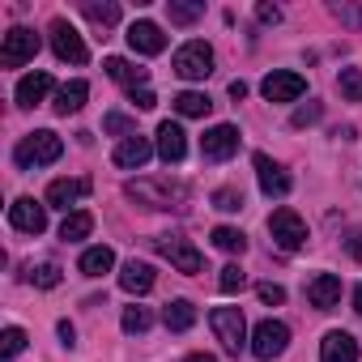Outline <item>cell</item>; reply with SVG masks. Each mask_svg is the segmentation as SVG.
Instances as JSON below:
<instances>
[{"label": "cell", "instance_id": "6da1fadb", "mask_svg": "<svg viewBox=\"0 0 362 362\" xmlns=\"http://www.w3.org/2000/svg\"><path fill=\"white\" fill-rule=\"evenodd\" d=\"M128 197L149 209H184L192 192L188 184H175V179H136V184H128Z\"/></svg>", "mask_w": 362, "mask_h": 362}, {"label": "cell", "instance_id": "7a4b0ae2", "mask_svg": "<svg viewBox=\"0 0 362 362\" xmlns=\"http://www.w3.org/2000/svg\"><path fill=\"white\" fill-rule=\"evenodd\" d=\"M60 153H64V141H60L52 128H39V132L22 136V141H18V149H13V158H18V166H22V170L52 166V162H60Z\"/></svg>", "mask_w": 362, "mask_h": 362}, {"label": "cell", "instance_id": "3957f363", "mask_svg": "<svg viewBox=\"0 0 362 362\" xmlns=\"http://www.w3.org/2000/svg\"><path fill=\"white\" fill-rule=\"evenodd\" d=\"M209 324H214V337L222 341V349L239 358V349L247 345V320H243V311L239 307H214Z\"/></svg>", "mask_w": 362, "mask_h": 362}, {"label": "cell", "instance_id": "277c9868", "mask_svg": "<svg viewBox=\"0 0 362 362\" xmlns=\"http://www.w3.org/2000/svg\"><path fill=\"white\" fill-rule=\"evenodd\" d=\"M175 73L184 77V81H205L214 73V47L205 39H192L175 52Z\"/></svg>", "mask_w": 362, "mask_h": 362}, {"label": "cell", "instance_id": "5b68a950", "mask_svg": "<svg viewBox=\"0 0 362 362\" xmlns=\"http://www.w3.org/2000/svg\"><path fill=\"white\" fill-rule=\"evenodd\" d=\"M269 235H273V243L281 247V252H298L303 243H307V222L294 214V209H273V218H269Z\"/></svg>", "mask_w": 362, "mask_h": 362}, {"label": "cell", "instance_id": "8992f818", "mask_svg": "<svg viewBox=\"0 0 362 362\" xmlns=\"http://www.w3.org/2000/svg\"><path fill=\"white\" fill-rule=\"evenodd\" d=\"M153 252H158L162 260H170L179 273H188V277H192V273H201V264H205V260H201V252H197L188 239H179V235H158V239H153Z\"/></svg>", "mask_w": 362, "mask_h": 362}, {"label": "cell", "instance_id": "52a82bcc", "mask_svg": "<svg viewBox=\"0 0 362 362\" xmlns=\"http://www.w3.org/2000/svg\"><path fill=\"white\" fill-rule=\"evenodd\" d=\"M286 345H290V328H286L281 320H260V324H256V332H252V354H256L260 362L281 358Z\"/></svg>", "mask_w": 362, "mask_h": 362}, {"label": "cell", "instance_id": "ba28073f", "mask_svg": "<svg viewBox=\"0 0 362 362\" xmlns=\"http://www.w3.org/2000/svg\"><path fill=\"white\" fill-rule=\"evenodd\" d=\"M35 56H39V35L26 30V26H13L5 35V43H0V64H5V69H22Z\"/></svg>", "mask_w": 362, "mask_h": 362}, {"label": "cell", "instance_id": "9c48e42d", "mask_svg": "<svg viewBox=\"0 0 362 362\" xmlns=\"http://www.w3.org/2000/svg\"><path fill=\"white\" fill-rule=\"evenodd\" d=\"M303 90H307V81H303L298 73H286V69H277V73H269V77L260 81V94H264L269 103H298Z\"/></svg>", "mask_w": 362, "mask_h": 362}, {"label": "cell", "instance_id": "30bf717a", "mask_svg": "<svg viewBox=\"0 0 362 362\" xmlns=\"http://www.w3.org/2000/svg\"><path fill=\"white\" fill-rule=\"evenodd\" d=\"M201 153L205 162H226L230 153H239V128L235 124H218L201 136Z\"/></svg>", "mask_w": 362, "mask_h": 362}, {"label": "cell", "instance_id": "8fae6325", "mask_svg": "<svg viewBox=\"0 0 362 362\" xmlns=\"http://www.w3.org/2000/svg\"><path fill=\"white\" fill-rule=\"evenodd\" d=\"M9 222L22 230V235H43L47 230V205H39L35 197H18L9 205Z\"/></svg>", "mask_w": 362, "mask_h": 362}, {"label": "cell", "instance_id": "7c38bea8", "mask_svg": "<svg viewBox=\"0 0 362 362\" xmlns=\"http://www.w3.org/2000/svg\"><path fill=\"white\" fill-rule=\"evenodd\" d=\"M52 47H56V56H60V60H69V64H86V60H90V52H86L81 35H77L64 18H56V22H52Z\"/></svg>", "mask_w": 362, "mask_h": 362}, {"label": "cell", "instance_id": "4fadbf2b", "mask_svg": "<svg viewBox=\"0 0 362 362\" xmlns=\"http://www.w3.org/2000/svg\"><path fill=\"white\" fill-rule=\"evenodd\" d=\"M158 158L170 166V162H184L188 158V132L179 128V124H158Z\"/></svg>", "mask_w": 362, "mask_h": 362}, {"label": "cell", "instance_id": "5bb4252c", "mask_svg": "<svg viewBox=\"0 0 362 362\" xmlns=\"http://www.w3.org/2000/svg\"><path fill=\"white\" fill-rule=\"evenodd\" d=\"M128 47L141 52V56H158V52H166V35H162L158 22H132L128 26Z\"/></svg>", "mask_w": 362, "mask_h": 362}, {"label": "cell", "instance_id": "9a60e30c", "mask_svg": "<svg viewBox=\"0 0 362 362\" xmlns=\"http://www.w3.org/2000/svg\"><path fill=\"white\" fill-rule=\"evenodd\" d=\"M256 179H260V192L264 197H286L290 192V175L269 153H256Z\"/></svg>", "mask_w": 362, "mask_h": 362}, {"label": "cell", "instance_id": "2e32d148", "mask_svg": "<svg viewBox=\"0 0 362 362\" xmlns=\"http://www.w3.org/2000/svg\"><path fill=\"white\" fill-rule=\"evenodd\" d=\"M111 158H115V166H124V170H141V166L153 158V145H149V136H141V132H136V136L119 141Z\"/></svg>", "mask_w": 362, "mask_h": 362}, {"label": "cell", "instance_id": "e0dca14e", "mask_svg": "<svg viewBox=\"0 0 362 362\" xmlns=\"http://www.w3.org/2000/svg\"><path fill=\"white\" fill-rule=\"evenodd\" d=\"M307 298H311L315 311H332V307L341 303V277H337V273L311 277V281H307Z\"/></svg>", "mask_w": 362, "mask_h": 362}, {"label": "cell", "instance_id": "ac0fdd59", "mask_svg": "<svg viewBox=\"0 0 362 362\" xmlns=\"http://www.w3.org/2000/svg\"><path fill=\"white\" fill-rule=\"evenodd\" d=\"M320 362H358V341H354L349 332H341V328L324 332V341H320Z\"/></svg>", "mask_w": 362, "mask_h": 362}, {"label": "cell", "instance_id": "d6986e66", "mask_svg": "<svg viewBox=\"0 0 362 362\" xmlns=\"http://www.w3.org/2000/svg\"><path fill=\"white\" fill-rule=\"evenodd\" d=\"M86 192H90V179H52L47 184V205L69 214V205H77Z\"/></svg>", "mask_w": 362, "mask_h": 362}, {"label": "cell", "instance_id": "ffe728a7", "mask_svg": "<svg viewBox=\"0 0 362 362\" xmlns=\"http://www.w3.org/2000/svg\"><path fill=\"white\" fill-rule=\"evenodd\" d=\"M103 69H107V77L111 81H119V86H128V90H145V77H149V69H141V64H132V60H124V56H107L103 60Z\"/></svg>", "mask_w": 362, "mask_h": 362}, {"label": "cell", "instance_id": "44dd1931", "mask_svg": "<svg viewBox=\"0 0 362 362\" xmlns=\"http://www.w3.org/2000/svg\"><path fill=\"white\" fill-rule=\"evenodd\" d=\"M52 86H56L52 73H43V69H39V73H26V77L18 81V107H39V103L52 94Z\"/></svg>", "mask_w": 362, "mask_h": 362}, {"label": "cell", "instance_id": "7402d4cb", "mask_svg": "<svg viewBox=\"0 0 362 362\" xmlns=\"http://www.w3.org/2000/svg\"><path fill=\"white\" fill-rule=\"evenodd\" d=\"M119 286H124L128 294H149V290H153V269H149L145 260H128V264L119 269Z\"/></svg>", "mask_w": 362, "mask_h": 362}, {"label": "cell", "instance_id": "603a6c76", "mask_svg": "<svg viewBox=\"0 0 362 362\" xmlns=\"http://www.w3.org/2000/svg\"><path fill=\"white\" fill-rule=\"evenodd\" d=\"M86 98H90V86L86 81H69V86H60L56 90V115H73V111H81L86 107Z\"/></svg>", "mask_w": 362, "mask_h": 362}, {"label": "cell", "instance_id": "cb8c5ba5", "mask_svg": "<svg viewBox=\"0 0 362 362\" xmlns=\"http://www.w3.org/2000/svg\"><path fill=\"white\" fill-rule=\"evenodd\" d=\"M77 269H81L86 277H103V273H111V269H115V252H111L107 243H98V247H86Z\"/></svg>", "mask_w": 362, "mask_h": 362}, {"label": "cell", "instance_id": "d4e9b609", "mask_svg": "<svg viewBox=\"0 0 362 362\" xmlns=\"http://www.w3.org/2000/svg\"><path fill=\"white\" fill-rule=\"evenodd\" d=\"M175 111L184 115V119H205L214 111V98L201 94V90H184V94H175Z\"/></svg>", "mask_w": 362, "mask_h": 362}, {"label": "cell", "instance_id": "484cf974", "mask_svg": "<svg viewBox=\"0 0 362 362\" xmlns=\"http://www.w3.org/2000/svg\"><path fill=\"white\" fill-rule=\"evenodd\" d=\"M162 324H166L170 332H188V328L197 324V307H192L188 298H175V303H166V311H162Z\"/></svg>", "mask_w": 362, "mask_h": 362}, {"label": "cell", "instance_id": "4316f807", "mask_svg": "<svg viewBox=\"0 0 362 362\" xmlns=\"http://www.w3.org/2000/svg\"><path fill=\"white\" fill-rule=\"evenodd\" d=\"M94 230V214H86V209H73V214H64V222H60V239L64 243H77V239H86Z\"/></svg>", "mask_w": 362, "mask_h": 362}, {"label": "cell", "instance_id": "83f0119b", "mask_svg": "<svg viewBox=\"0 0 362 362\" xmlns=\"http://www.w3.org/2000/svg\"><path fill=\"white\" fill-rule=\"evenodd\" d=\"M214 247L226 252V256H243V252H247V235L235 230V226H218V230H214Z\"/></svg>", "mask_w": 362, "mask_h": 362}, {"label": "cell", "instance_id": "f1b7e54d", "mask_svg": "<svg viewBox=\"0 0 362 362\" xmlns=\"http://www.w3.org/2000/svg\"><path fill=\"white\" fill-rule=\"evenodd\" d=\"M81 13H86L94 26H115V22H119V5H115V0H103V5H98V0H86Z\"/></svg>", "mask_w": 362, "mask_h": 362}, {"label": "cell", "instance_id": "f546056e", "mask_svg": "<svg viewBox=\"0 0 362 362\" xmlns=\"http://www.w3.org/2000/svg\"><path fill=\"white\" fill-rule=\"evenodd\" d=\"M26 281L39 286V290H56V286H60V264H52V260L30 264V269H26Z\"/></svg>", "mask_w": 362, "mask_h": 362}, {"label": "cell", "instance_id": "4dcf8cb0", "mask_svg": "<svg viewBox=\"0 0 362 362\" xmlns=\"http://www.w3.org/2000/svg\"><path fill=\"white\" fill-rule=\"evenodd\" d=\"M103 128H107L111 136H124V141H128V136H136V119H132V115H124V111H111V115L103 119Z\"/></svg>", "mask_w": 362, "mask_h": 362}, {"label": "cell", "instance_id": "1f68e13d", "mask_svg": "<svg viewBox=\"0 0 362 362\" xmlns=\"http://www.w3.org/2000/svg\"><path fill=\"white\" fill-rule=\"evenodd\" d=\"M166 13H170V22H175V26H192V22L205 13V5H179V0H170Z\"/></svg>", "mask_w": 362, "mask_h": 362}, {"label": "cell", "instance_id": "d6a6232c", "mask_svg": "<svg viewBox=\"0 0 362 362\" xmlns=\"http://www.w3.org/2000/svg\"><path fill=\"white\" fill-rule=\"evenodd\" d=\"M337 86H341V94H345L349 103H362V73H358V69H341Z\"/></svg>", "mask_w": 362, "mask_h": 362}, {"label": "cell", "instance_id": "836d02e7", "mask_svg": "<svg viewBox=\"0 0 362 362\" xmlns=\"http://www.w3.org/2000/svg\"><path fill=\"white\" fill-rule=\"evenodd\" d=\"M22 349H26V332H22V328H5V332H0V354H5L9 362H13Z\"/></svg>", "mask_w": 362, "mask_h": 362}, {"label": "cell", "instance_id": "e575fe53", "mask_svg": "<svg viewBox=\"0 0 362 362\" xmlns=\"http://www.w3.org/2000/svg\"><path fill=\"white\" fill-rule=\"evenodd\" d=\"M218 286H222V294H239V290L247 286V273H243L239 264H226L222 277H218Z\"/></svg>", "mask_w": 362, "mask_h": 362}, {"label": "cell", "instance_id": "d590c367", "mask_svg": "<svg viewBox=\"0 0 362 362\" xmlns=\"http://www.w3.org/2000/svg\"><path fill=\"white\" fill-rule=\"evenodd\" d=\"M153 324L149 307H124V332H145Z\"/></svg>", "mask_w": 362, "mask_h": 362}, {"label": "cell", "instance_id": "8d00e7d4", "mask_svg": "<svg viewBox=\"0 0 362 362\" xmlns=\"http://www.w3.org/2000/svg\"><path fill=\"white\" fill-rule=\"evenodd\" d=\"M214 209H222V214H239V209H243V192H235V188H218V192H214Z\"/></svg>", "mask_w": 362, "mask_h": 362}, {"label": "cell", "instance_id": "74e56055", "mask_svg": "<svg viewBox=\"0 0 362 362\" xmlns=\"http://www.w3.org/2000/svg\"><path fill=\"white\" fill-rule=\"evenodd\" d=\"M256 294H260V303H269V307H281V303H286V290H281L277 281H260Z\"/></svg>", "mask_w": 362, "mask_h": 362}, {"label": "cell", "instance_id": "f35d334b", "mask_svg": "<svg viewBox=\"0 0 362 362\" xmlns=\"http://www.w3.org/2000/svg\"><path fill=\"white\" fill-rule=\"evenodd\" d=\"M320 119V103H311V107H298L294 115H290V124L294 128H307V124H315Z\"/></svg>", "mask_w": 362, "mask_h": 362}, {"label": "cell", "instance_id": "ab89813d", "mask_svg": "<svg viewBox=\"0 0 362 362\" xmlns=\"http://www.w3.org/2000/svg\"><path fill=\"white\" fill-rule=\"evenodd\" d=\"M332 18H341L345 26H358V22H362V13H358L354 5H332Z\"/></svg>", "mask_w": 362, "mask_h": 362}, {"label": "cell", "instance_id": "60d3db41", "mask_svg": "<svg viewBox=\"0 0 362 362\" xmlns=\"http://www.w3.org/2000/svg\"><path fill=\"white\" fill-rule=\"evenodd\" d=\"M132 107H136V111H153V107H158L153 90H132Z\"/></svg>", "mask_w": 362, "mask_h": 362}, {"label": "cell", "instance_id": "b9f144b4", "mask_svg": "<svg viewBox=\"0 0 362 362\" xmlns=\"http://www.w3.org/2000/svg\"><path fill=\"white\" fill-rule=\"evenodd\" d=\"M256 18L269 22V26H277V22H281V9H277V5H256Z\"/></svg>", "mask_w": 362, "mask_h": 362}, {"label": "cell", "instance_id": "7bdbcfd3", "mask_svg": "<svg viewBox=\"0 0 362 362\" xmlns=\"http://www.w3.org/2000/svg\"><path fill=\"white\" fill-rule=\"evenodd\" d=\"M345 247H349V256H354V260L362 264V230H354V235L345 239Z\"/></svg>", "mask_w": 362, "mask_h": 362}, {"label": "cell", "instance_id": "ee69618b", "mask_svg": "<svg viewBox=\"0 0 362 362\" xmlns=\"http://www.w3.org/2000/svg\"><path fill=\"white\" fill-rule=\"evenodd\" d=\"M60 341H64L69 349H73V341H77V328H73L69 320H60Z\"/></svg>", "mask_w": 362, "mask_h": 362}, {"label": "cell", "instance_id": "f6af8a7d", "mask_svg": "<svg viewBox=\"0 0 362 362\" xmlns=\"http://www.w3.org/2000/svg\"><path fill=\"white\" fill-rule=\"evenodd\" d=\"M230 98H247V81H230Z\"/></svg>", "mask_w": 362, "mask_h": 362}, {"label": "cell", "instance_id": "bcb514c9", "mask_svg": "<svg viewBox=\"0 0 362 362\" xmlns=\"http://www.w3.org/2000/svg\"><path fill=\"white\" fill-rule=\"evenodd\" d=\"M188 362H218L214 354H188Z\"/></svg>", "mask_w": 362, "mask_h": 362}, {"label": "cell", "instance_id": "7dc6e473", "mask_svg": "<svg viewBox=\"0 0 362 362\" xmlns=\"http://www.w3.org/2000/svg\"><path fill=\"white\" fill-rule=\"evenodd\" d=\"M354 311H358V315H362V286H358V290H354Z\"/></svg>", "mask_w": 362, "mask_h": 362}]
</instances>
